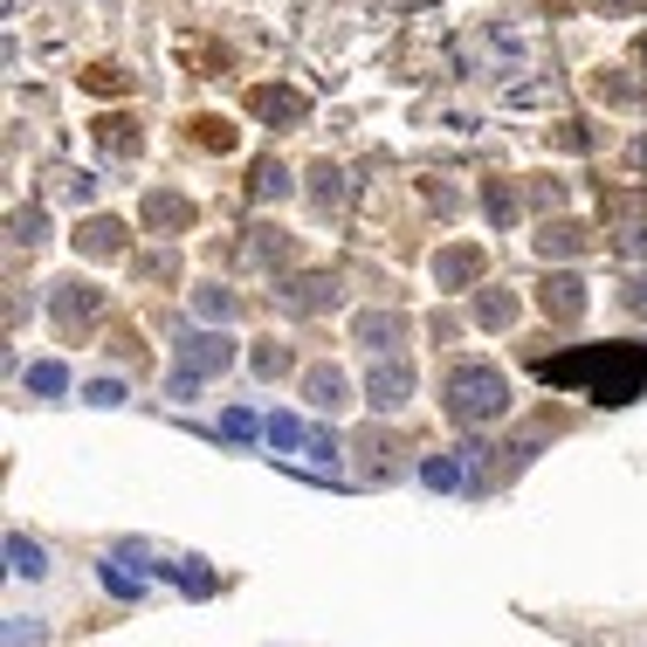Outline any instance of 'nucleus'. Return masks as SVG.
Here are the masks:
<instances>
[{
  "mask_svg": "<svg viewBox=\"0 0 647 647\" xmlns=\"http://www.w3.org/2000/svg\"><path fill=\"white\" fill-rule=\"evenodd\" d=\"M545 386H565V393H579L592 406H627L640 400L647 386V345H585V352H565V358H537L531 366Z\"/></svg>",
  "mask_w": 647,
  "mask_h": 647,
  "instance_id": "nucleus-1",
  "label": "nucleus"
},
{
  "mask_svg": "<svg viewBox=\"0 0 647 647\" xmlns=\"http://www.w3.org/2000/svg\"><path fill=\"white\" fill-rule=\"evenodd\" d=\"M510 413V379L497 366H455L448 372V421L461 427H489Z\"/></svg>",
  "mask_w": 647,
  "mask_h": 647,
  "instance_id": "nucleus-2",
  "label": "nucleus"
},
{
  "mask_svg": "<svg viewBox=\"0 0 647 647\" xmlns=\"http://www.w3.org/2000/svg\"><path fill=\"white\" fill-rule=\"evenodd\" d=\"M235 366V338H221V331H187L179 338V372L187 379H214Z\"/></svg>",
  "mask_w": 647,
  "mask_h": 647,
  "instance_id": "nucleus-3",
  "label": "nucleus"
},
{
  "mask_svg": "<svg viewBox=\"0 0 647 647\" xmlns=\"http://www.w3.org/2000/svg\"><path fill=\"white\" fill-rule=\"evenodd\" d=\"M366 400L379 413H400L413 400V366H406V358H379V366L366 372Z\"/></svg>",
  "mask_w": 647,
  "mask_h": 647,
  "instance_id": "nucleus-4",
  "label": "nucleus"
},
{
  "mask_svg": "<svg viewBox=\"0 0 647 647\" xmlns=\"http://www.w3.org/2000/svg\"><path fill=\"white\" fill-rule=\"evenodd\" d=\"M248 118H263V124H303L310 118V97L303 90H282V83H255L248 90Z\"/></svg>",
  "mask_w": 647,
  "mask_h": 647,
  "instance_id": "nucleus-5",
  "label": "nucleus"
},
{
  "mask_svg": "<svg viewBox=\"0 0 647 647\" xmlns=\"http://www.w3.org/2000/svg\"><path fill=\"white\" fill-rule=\"evenodd\" d=\"M76 255H90V263H111V255H124V221H111V214L76 221Z\"/></svg>",
  "mask_w": 647,
  "mask_h": 647,
  "instance_id": "nucleus-6",
  "label": "nucleus"
},
{
  "mask_svg": "<svg viewBox=\"0 0 647 647\" xmlns=\"http://www.w3.org/2000/svg\"><path fill=\"white\" fill-rule=\"evenodd\" d=\"M338 290H345V282L317 269V276H290V282H282V303H290V310H310V317H317V310L338 303Z\"/></svg>",
  "mask_w": 647,
  "mask_h": 647,
  "instance_id": "nucleus-7",
  "label": "nucleus"
},
{
  "mask_svg": "<svg viewBox=\"0 0 647 647\" xmlns=\"http://www.w3.org/2000/svg\"><path fill=\"white\" fill-rule=\"evenodd\" d=\"M537 303H545V317L572 324V317H585V282L579 276H545L537 282Z\"/></svg>",
  "mask_w": 647,
  "mask_h": 647,
  "instance_id": "nucleus-8",
  "label": "nucleus"
},
{
  "mask_svg": "<svg viewBox=\"0 0 647 647\" xmlns=\"http://www.w3.org/2000/svg\"><path fill=\"white\" fill-rule=\"evenodd\" d=\"M290 255H297V235H282V227H248V242H242L248 269H282Z\"/></svg>",
  "mask_w": 647,
  "mask_h": 647,
  "instance_id": "nucleus-9",
  "label": "nucleus"
},
{
  "mask_svg": "<svg viewBox=\"0 0 647 647\" xmlns=\"http://www.w3.org/2000/svg\"><path fill=\"white\" fill-rule=\"evenodd\" d=\"M303 400H310V406H324V413H338V406L352 400V386H345L338 366H310V372H303Z\"/></svg>",
  "mask_w": 647,
  "mask_h": 647,
  "instance_id": "nucleus-10",
  "label": "nucleus"
},
{
  "mask_svg": "<svg viewBox=\"0 0 647 647\" xmlns=\"http://www.w3.org/2000/svg\"><path fill=\"white\" fill-rule=\"evenodd\" d=\"M352 338H358V345H400V338H406V317H393V310H358V317H352Z\"/></svg>",
  "mask_w": 647,
  "mask_h": 647,
  "instance_id": "nucleus-11",
  "label": "nucleus"
},
{
  "mask_svg": "<svg viewBox=\"0 0 647 647\" xmlns=\"http://www.w3.org/2000/svg\"><path fill=\"white\" fill-rule=\"evenodd\" d=\"M90 317H97V290H90V282H63V290H56V324L76 331V324H90Z\"/></svg>",
  "mask_w": 647,
  "mask_h": 647,
  "instance_id": "nucleus-12",
  "label": "nucleus"
},
{
  "mask_svg": "<svg viewBox=\"0 0 647 647\" xmlns=\"http://www.w3.org/2000/svg\"><path fill=\"white\" fill-rule=\"evenodd\" d=\"M434 276H442V290H461V282H476V276H482V248H442Z\"/></svg>",
  "mask_w": 647,
  "mask_h": 647,
  "instance_id": "nucleus-13",
  "label": "nucleus"
},
{
  "mask_svg": "<svg viewBox=\"0 0 647 647\" xmlns=\"http://www.w3.org/2000/svg\"><path fill=\"white\" fill-rule=\"evenodd\" d=\"M516 310H524V297H516V290H482L476 297V324L482 331H503V324H516Z\"/></svg>",
  "mask_w": 647,
  "mask_h": 647,
  "instance_id": "nucleus-14",
  "label": "nucleus"
},
{
  "mask_svg": "<svg viewBox=\"0 0 647 647\" xmlns=\"http://www.w3.org/2000/svg\"><path fill=\"white\" fill-rule=\"evenodd\" d=\"M138 221H145V227H187V221H193V200H179V193H152V200L138 207Z\"/></svg>",
  "mask_w": 647,
  "mask_h": 647,
  "instance_id": "nucleus-15",
  "label": "nucleus"
},
{
  "mask_svg": "<svg viewBox=\"0 0 647 647\" xmlns=\"http://www.w3.org/2000/svg\"><path fill=\"white\" fill-rule=\"evenodd\" d=\"M585 235H579V221H545L537 227V255H551V263H565V255H579Z\"/></svg>",
  "mask_w": 647,
  "mask_h": 647,
  "instance_id": "nucleus-16",
  "label": "nucleus"
},
{
  "mask_svg": "<svg viewBox=\"0 0 647 647\" xmlns=\"http://www.w3.org/2000/svg\"><path fill=\"white\" fill-rule=\"evenodd\" d=\"M8 572H14V579H42V572H48V558H42V545H35V537L8 531Z\"/></svg>",
  "mask_w": 647,
  "mask_h": 647,
  "instance_id": "nucleus-17",
  "label": "nucleus"
},
{
  "mask_svg": "<svg viewBox=\"0 0 647 647\" xmlns=\"http://www.w3.org/2000/svg\"><path fill=\"white\" fill-rule=\"evenodd\" d=\"M193 310H200V317H214V324H227V317H235V310H242V303H235V297H227V290H221V282H200V290H193Z\"/></svg>",
  "mask_w": 647,
  "mask_h": 647,
  "instance_id": "nucleus-18",
  "label": "nucleus"
},
{
  "mask_svg": "<svg viewBox=\"0 0 647 647\" xmlns=\"http://www.w3.org/2000/svg\"><path fill=\"white\" fill-rule=\"evenodd\" d=\"M248 193H255V200H282V193H290V172H282L276 159H255V179H248Z\"/></svg>",
  "mask_w": 647,
  "mask_h": 647,
  "instance_id": "nucleus-19",
  "label": "nucleus"
},
{
  "mask_svg": "<svg viewBox=\"0 0 647 647\" xmlns=\"http://www.w3.org/2000/svg\"><path fill=\"white\" fill-rule=\"evenodd\" d=\"M482 207H489V221H497V227H510V221H516V193H510V179H489V187H482Z\"/></svg>",
  "mask_w": 647,
  "mask_h": 647,
  "instance_id": "nucleus-20",
  "label": "nucleus"
},
{
  "mask_svg": "<svg viewBox=\"0 0 647 647\" xmlns=\"http://www.w3.org/2000/svg\"><path fill=\"white\" fill-rule=\"evenodd\" d=\"M221 434H227V442H255V434H269V427L255 421L248 406H227V413H221Z\"/></svg>",
  "mask_w": 647,
  "mask_h": 647,
  "instance_id": "nucleus-21",
  "label": "nucleus"
},
{
  "mask_svg": "<svg viewBox=\"0 0 647 647\" xmlns=\"http://www.w3.org/2000/svg\"><path fill=\"white\" fill-rule=\"evenodd\" d=\"M421 482H427V489H461V461H448V455L421 461Z\"/></svg>",
  "mask_w": 647,
  "mask_h": 647,
  "instance_id": "nucleus-22",
  "label": "nucleus"
},
{
  "mask_svg": "<svg viewBox=\"0 0 647 647\" xmlns=\"http://www.w3.org/2000/svg\"><path fill=\"white\" fill-rule=\"evenodd\" d=\"M290 366H297L290 345H255V372H263V379H282Z\"/></svg>",
  "mask_w": 647,
  "mask_h": 647,
  "instance_id": "nucleus-23",
  "label": "nucleus"
},
{
  "mask_svg": "<svg viewBox=\"0 0 647 647\" xmlns=\"http://www.w3.org/2000/svg\"><path fill=\"white\" fill-rule=\"evenodd\" d=\"M69 372L56 366V358H42V366H29V393H63Z\"/></svg>",
  "mask_w": 647,
  "mask_h": 647,
  "instance_id": "nucleus-24",
  "label": "nucleus"
},
{
  "mask_svg": "<svg viewBox=\"0 0 647 647\" xmlns=\"http://www.w3.org/2000/svg\"><path fill=\"white\" fill-rule=\"evenodd\" d=\"M310 200H317V207H338V166H310Z\"/></svg>",
  "mask_w": 647,
  "mask_h": 647,
  "instance_id": "nucleus-25",
  "label": "nucleus"
},
{
  "mask_svg": "<svg viewBox=\"0 0 647 647\" xmlns=\"http://www.w3.org/2000/svg\"><path fill=\"white\" fill-rule=\"evenodd\" d=\"M97 138L111 145V152H138V132H132L124 118H103V124H97Z\"/></svg>",
  "mask_w": 647,
  "mask_h": 647,
  "instance_id": "nucleus-26",
  "label": "nucleus"
},
{
  "mask_svg": "<svg viewBox=\"0 0 647 647\" xmlns=\"http://www.w3.org/2000/svg\"><path fill=\"white\" fill-rule=\"evenodd\" d=\"M14 242H21V248L42 242V207H21V214H14Z\"/></svg>",
  "mask_w": 647,
  "mask_h": 647,
  "instance_id": "nucleus-27",
  "label": "nucleus"
},
{
  "mask_svg": "<svg viewBox=\"0 0 647 647\" xmlns=\"http://www.w3.org/2000/svg\"><path fill=\"white\" fill-rule=\"evenodd\" d=\"M269 442H276V448H297V442H303V421H297V413H276V421H269Z\"/></svg>",
  "mask_w": 647,
  "mask_h": 647,
  "instance_id": "nucleus-28",
  "label": "nucleus"
},
{
  "mask_svg": "<svg viewBox=\"0 0 647 647\" xmlns=\"http://www.w3.org/2000/svg\"><path fill=\"white\" fill-rule=\"evenodd\" d=\"M83 400H90V406H118V400H124V386H118V379H90V386H83Z\"/></svg>",
  "mask_w": 647,
  "mask_h": 647,
  "instance_id": "nucleus-29",
  "label": "nucleus"
},
{
  "mask_svg": "<svg viewBox=\"0 0 647 647\" xmlns=\"http://www.w3.org/2000/svg\"><path fill=\"white\" fill-rule=\"evenodd\" d=\"M531 207H545V214H551V207H565V187H558V179H537V187H531Z\"/></svg>",
  "mask_w": 647,
  "mask_h": 647,
  "instance_id": "nucleus-30",
  "label": "nucleus"
},
{
  "mask_svg": "<svg viewBox=\"0 0 647 647\" xmlns=\"http://www.w3.org/2000/svg\"><path fill=\"white\" fill-rule=\"evenodd\" d=\"M303 448L317 455V461H338V434H324V427H317V434H303Z\"/></svg>",
  "mask_w": 647,
  "mask_h": 647,
  "instance_id": "nucleus-31",
  "label": "nucleus"
},
{
  "mask_svg": "<svg viewBox=\"0 0 647 647\" xmlns=\"http://www.w3.org/2000/svg\"><path fill=\"white\" fill-rule=\"evenodd\" d=\"M103 585H111V592H124V600H132V592H138L145 579H132V572H124V565H103Z\"/></svg>",
  "mask_w": 647,
  "mask_h": 647,
  "instance_id": "nucleus-32",
  "label": "nucleus"
},
{
  "mask_svg": "<svg viewBox=\"0 0 647 647\" xmlns=\"http://www.w3.org/2000/svg\"><path fill=\"white\" fill-rule=\"evenodd\" d=\"M200 138H207V145H214V152H227V145H235V132H227V124H221V118H200Z\"/></svg>",
  "mask_w": 647,
  "mask_h": 647,
  "instance_id": "nucleus-33",
  "label": "nucleus"
},
{
  "mask_svg": "<svg viewBox=\"0 0 647 647\" xmlns=\"http://www.w3.org/2000/svg\"><path fill=\"white\" fill-rule=\"evenodd\" d=\"M83 83H90V90H103V97H111V90H124V76H118L111 63H103V69H90V76H83Z\"/></svg>",
  "mask_w": 647,
  "mask_h": 647,
  "instance_id": "nucleus-34",
  "label": "nucleus"
},
{
  "mask_svg": "<svg viewBox=\"0 0 647 647\" xmlns=\"http://www.w3.org/2000/svg\"><path fill=\"white\" fill-rule=\"evenodd\" d=\"M585 8H592V14H640L647 0H585Z\"/></svg>",
  "mask_w": 647,
  "mask_h": 647,
  "instance_id": "nucleus-35",
  "label": "nucleus"
},
{
  "mask_svg": "<svg viewBox=\"0 0 647 647\" xmlns=\"http://www.w3.org/2000/svg\"><path fill=\"white\" fill-rule=\"evenodd\" d=\"M8 647H42V627H21V620H8Z\"/></svg>",
  "mask_w": 647,
  "mask_h": 647,
  "instance_id": "nucleus-36",
  "label": "nucleus"
},
{
  "mask_svg": "<svg viewBox=\"0 0 647 647\" xmlns=\"http://www.w3.org/2000/svg\"><path fill=\"white\" fill-rule=\"evenodd\" d=\"M627 310H634V317H647V276L627 282Z\"/></svg>",
  "mask_w": 647,
  "mask_h": 647,
  "instance_id": "nucleus-37",
  "label": "nucleus"
},
{
  "mask_svg": "<svg viewBox=\"0 0 647 647\" xmlns=\"http://www.w3.org/2000/svg\"><path fill=\"white\" fill-rule=\"evenodd\" d=\"M138 269H145L152 282H166V276H172V255H145V263H138Z\"/></svg>",
  "mask_w": 647,
  "mask_h": 647,
  "instance_id": "nucleus-38",
  "label": "nucleus"
},
{
  "mask_svg": "<svg viewBox=\"0 0 647 647\" xmlns=\"http://www.w3.org/2000/svg\"><path fill=\"white\" fill-rule=\"evenodd\" d=\"M640 63H647V35H640Z\"/></svg>",
  "mask_w": 647,
  "mask_h": 647,
  "instance_id": "nucleus-39",
  "label": "nucleus"
}]
</instances>
